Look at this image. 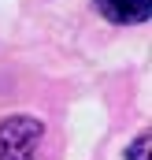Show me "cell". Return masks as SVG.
Masks as SVG:
<instances>
[{
  "mask_svg": "<svg viewBox=\"0 0 152 160\" xmlns=\"http://www.w3.org/2000/svg\"><path fill=\"white\" fill-rule=\"evenodd\" d=\"M45 127L34 116H11L0 123V160H37Z\"/></svg>",
  "mask_w": 152,
  "mask_h": 160,
  "instance_id": "1",
  "label": "cell"
},
{
  "mask_svg": "<svg viewBox=\"0 0 152 160\" xmlns=\"http://www.w3.org/2000/svg\"><path fill=\"white\" fill-rule=\"evenodd\" d=\"M100 15L112 19L119 26H134V22H145L152 11V0H97Z\"/></svg>",
  "mask_w": 152,
  "mask_h": 160,
  "instance_id": "2",
  "label": "cell"
},
{
  "mask_svg": "<svg viewBox=\"0 0 152 160\" xmlns=\"http://www.w3.org/2000/svg\"><path fill=\"white\" fill-rule=\"evenodd\" d=\"M130 160H149V134H141L130 149Z\"/></svg>",
  "mask_w": 152,
  "mask_h": 160,
  "instance_id": "3",
  "label": "cell"
}]
</instances>
